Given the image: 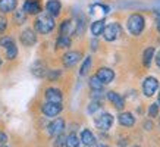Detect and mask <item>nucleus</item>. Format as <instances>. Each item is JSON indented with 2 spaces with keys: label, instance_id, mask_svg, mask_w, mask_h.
<instances>
[{
  "label": "nucleus",
  "instance_id": "1",
  "mask_svg": "<svg viewBox=\"0 0 160 147\" xmlns=\"http://www.w3.org/2000/svg\"><path fill=\"white\" fill-rule=\"evenodd\" d=\"M126 27H128V31H129L132 35H140L141 33H142L144 27H146V19H144V16L140 13H132L131 16L128 18Z\"/></svg>",
  "mask_w": 160,
  "mask_h": 147
},
{
  "label": "nucleus",
  "instance_id": "2",
  "mask_svg": "<svg viewBox=\"0 0 160 147\" xmlns=\"http://www.w3.org/2000/svg\"><path fill=\"white\" fill-rule=\"evenodd\" d=\"M54 28V21L49 13L40 15L37 21H35V29L40 34H49L50 31Z\"/></svg>",
  "mask_w": 160,
  "mask_h": 147
},
{
  "label": "nucleus",
  "instance_id": "3",
  "mask_svg": "<svg viewBox=\"0 0 160 147\" xmlns=\"http://www.w3.org/2000/svg\"><path fill=\"white\" fill-rule=\"evenodd\" d=\"M94 124H96V127H97L100 131H109L112 128V125H113V116H112V113H109V112H103V113H100L98 116H96Z\"/></svg>",
  "mask_w": 160,
  "mask_h": 147
},
{
  "label": "nucleus",
  "instance_id": "4",
  "mask_svg": "<svg viewBox=\"0 0 160 147\" xmlns=\"http://www.w3.org/2000/svg\"><path fill=\"white\" fill-rule=\"evenodd\" d=\"M157 90H159V79L156 78V77H147L142 81V93H144L146 97L154 96Z\"/></svg>",
  "mask_w": 160,
  "mask_h": 147
},
{
  "label": "nucleus",
  "instance_id": "5",
  "mask_svg": "<svg viewBox=\"0 0 160 147\" xmlns=\"http://www.w3.org/2000/svg\"><path fill=\"white\" fill-rule=\"evenodd\" d=\"M62 103H52V102H46L41 106V112L46 115L47 118H56L59 113L62 112Z\"/></svg>",
  "mask_w": 160,
  "mask_h": 147
},
{
  "label": "nucleus",
  "instance_id": "6",
  "mask_svg": "<svg viewBox=\"0 0 160 147\" xmlns=\"http://www.w3.org/2000/svg\"><path fill=\"white\" fill-rule=\"evenodd\" d=\"M122 33V28L121 25L118 24V22H113V24H109L104 28L103 31V35H104V40L106 41H113V40H116Z\"/></svg>",
  "mask_w": 160,
  "mask_h": 147
},
{
  "label": "nucleus",
  "instance_id": "7",
  "mask_svg": "<svg viewBox=\"0 0 160 147\" xmlns=\"http://www.w3.org/2000/svg\"><path fill=\"white\" fill-rule=\"evenodd\" d=\"M63 129H65V121L62 118H54L53 121L47 125V132L53 137H58V135L63 134Z\"/></svg>",
  "mask_w": 160,
  "mask_h": 147
},
{
  "label": "nucleus",
  "instance_id": "8",
  "mask_svg": "<svg viewBox=\"0 0 160 147\" xmlns=\"http://www.w3.org/2000/svg\"><path fill=\"white\" fill-rule=\"evenodd\" d=\"M79 60H81V53H79V52L72 50V52H68V53L63 54L62 63H63V66H65V68H72L73 65H77Z\"/></svg>",
  "mask_w": 160,
  "mask_h": 147
},
{
  "label": "nucleus",
  "instance_id": "9",
  "mask_svg": "<svg viewBox=\"0 0 160 147\" xmlns=\"http://www.w3.org/2000/svg\"><path fill=\"white\" fill-rule=\"evenodd\" d=\"M21 43L27 46V47H31V46H34L35 41H37V34L34 33V29L31 28H27L24 29L22 33H21Z\"/></svg>",
  "mask_w": 160,
  "mask_h": 147
},
{
  "label": "nucleus",
  "instance_id": "10",
  "mask_svg": "<svg viewBox=\"0 0 160 147\" xmlns=\"http://www.w3.org/2000/svg\"><path fill=\"white\" fill-rule=\"evenodd\" d=\"M44 97L47 102H52V103H62V91L59 88H54V87H49L44 90Z\"/></svg>",
  "mask_w": 160,
  "mask_h": 147
},
{
  "label": "nucleus",
  "instance_id": "11",
  "mask_svg": "<svg viewBox=\"0 0 160 147\" xmlns=\"http://www.w3.org/2000/svg\"><path fill=\"white\" fill-rule=\"evenodd\" d=\"M47 72H49V69L46 66L43 60H35L34 63L31 65V74L37 77V78H44V77H47Z\"/></svg>",
  "mask_w": 160,
  "mask_h": 147
},
{
  "label": "nucleus",
  "instance_id": "12",
  "mask_svg": "<svg viewBox=\"0 0 160 147\" xmlns=\"http://www.w3.org/2000/svg\"><path fill=\"white\" fill-rule=\"evenodd\" d=\"M96 77H97V78L100 79V81H102L104 85H106V84H110L112 81L115 79V72H113V69L103 66V68H100V69L97 71Z\"/></svg>",
  "mask_w": 160,
  "mask_h": 147
},
{
  "label": "nucleus",
  "instance_id": "13",
  "mask_svg": "<svg viewBox=\"0 0 160 147\" xmlns=\"http://www.w3.org/2000/svg\"><path fill=\"white\" fill-rule=\"evenodd\" d=\"M106 97L109 99V102H110L118 110H122V109L125 108V100H123V97H122L119 93H116V91H107Z\"/></svg>",
  "mask_w": 160,
  "mask_h": 147
},
{
  "label": "nucleus",
  "instance_id": "14",
  "mask_svg": "<svg viewBox=\"0 0 160 147\" xmlns=\"http://www.w3.org/2000/svg\"><path fill=\"white\" fill-rule=\"evenodd\" d=\"M118 121H119V124H121L122 127H126V128H131V127H134V125H135V116H134L131 112H122V113H119Z\"/></svg>",
  "mask_w": 160,
  "mask_h": 147
},
{
  "label": "nucleus",
  "instance_id": "15",
  "mask_svg": "<svg viewBox=\"0 0 160 147\" xmlns=\"http://www.w3.org/2000/svg\"><path fill=\"white\" fill-rule=\"evenodd\" d=\"M79 140H81V143H82L84 146H87V147H91V146H94V144L97 143V140H96V135L92 134V131H90V129H87V128L81 131Z\"/></svg>",
  "mask_w": 160,
  "mask_h": 147
},
{
  "label": "nucleus",
  "instance_id": "16",
  "mask_svg": "<svg viewBox=\"0 0 160 147\" xmlns=\"http://www.w3.org/2000/svg\"><path fill=\"white\" fill-rule=\"evenodd\" d=\"M41 6H40L38 0H27L24 3V12L28 15H37L40 13Z\"/></svg>",
  "mask_w": 160,
  "mask_h": 147
},
{
  "label": "nucleus",
  "instance_id": "17",
  "mask_svg": "<svg viewBox=\"0 0 160 147\" xmlns=\"http://www.w3.org/2000/svg\"><path fill=\"white\" fill-rule=\"evenodd\" d=\"M46 9H47V13L50 16H58L62 10V3L59 0H49L46 3Z\"/></svg>",
  "mask_w": 160,
  "mask_h": 147
},
{
  "label": "nucleus",
  "instance_id": "18",
  "mask_svg": "<svg viewBox=\"0 0 160 147\" xmlns=\"http://www.w3.org/2000/svg\"><path fill=\"white\" fill-rule=\"evenodd\" d=\"M16 5H18V0H0V12L2 13L15 12Z\"/></svg>",
  "mask_w": 160,
  "mask_h": 147
},
{
  "label": "nucleus",
  "instance_id": "19",
  "mask_svg": "<svg viewBox=\"0 0 160 147\" xmlns=\"http://www.w3.org/2000/svg\"><path fill=\"white\" fill-rule=\"evenodd\" d=\"M106 28V25H104V21L103 19H98L96 22H92L91 24V33L94 37H98V35L103 34V31Z\"/></svg>",
  "mask_w": 160,
  "mask_h": 147
},
{
  "label": "nucleus",
  "instance_id": "20",
  "mask_svg": "<svg viewBox=\"0 0 160 147\" xmlns=\"http://www.w3.org/2000/svg\"><path fill=\"white\" fill-rule=\"evenodd\" d=\"M153 58H154V47H148V49H146L144 50V53H142V65H144L146 68H150Z\"/></svg>",
  "mask_w": 160,
  "mask_h": 147
},
{
  "label": "nucleus",
  "instance_id": "21",
  "mask_svg": "<svg viewBox=\"0 0 160 147\" xmlns=\"http://www.w3.org/2000/svg\"><path fill=\"white\" fill-rule=\"evenodd\" d=\"M79 143H81V140H79V137L78 135H75V134H69L68 137H66V143H65V146L66 147H79Z\"/></svg>",
  "mask_w": 160,
  "mask_h": 147
},
{
  "label": "nucleus",
  "instance_id": "22",
  "mask_svg": "<svg viewBox=\"0 0 160 147\" xmlns=\"http://www.w3.org/2000/svg\"><path fill=\"white\" fill-rule=\"evenodd\" d=\"M5 56L8 60L16 59V56H18V47H16V44H12V46H9L8 49H5Z\"/></svg>",
  "mask_w": 160,
  "mask_h": 147
},
{
  "label": "nucleus",
  "instance_id": "23",
  "mask_svg": "<svg viewBox=\"0 0 160 147\" xmlns=\"http://www.w3.org/2000/svg\"><path fill=\"white\" fill-rule=\"evenodd\" d=\"M71 31H72V21L65 19L62 22V25H60V35H66V37H69Z\"/></svg>",
  "mask_w": 160,
  "mask_h": 147
},
{
  "label": "nucleus",
  "instance_id": "24",
  "mask_svg": "<svg viewBox=\"0 0 160 147\" xmlns=\"http://www.w3.org/2000/svg\"><path fill=\"white\" fill-rule=\"evenodd\" d=\"M90 68H91V58H90V56H87V58H85V60L82 62V65H81V69H79V75H81V77L87 75L88 71H90Z\"/></svg>",
  "mask_w": 160,
  "mask_h": 147
},
{
  "label": "nucleus",
  "instance_id": "25",
  "mask_svg": "<svg viewBox=\"0 0 160 147\" xmlns=\"http://www.w3.org/2000/svg\"><path fill=\"white\" fill-rule=\"evenodd\" d=\"M88 84H90L91 90H103V87H104V84H103L102 81H100V79L96 77V75L90 78V83H88Z\"/></svg>",
  "mask_w": 160,
  "mask_h": 147
},
{
  "label": "nucleus",
  "instance_id": "26",
  "mask_svg": "<svg viewBox=\"0 0 160 147\" xmlns=\"http://www.w3.org/2000/svg\"><path fill=\"white\" fill-rule=\"evenodd\" d=\"M56 46H58V47H62V49L69 47V46H71V38L66 37V35H60V37L56 40Z\"/></svg>",
  "mask_w": 160,
  "mask_h": 147
},
{
  "label": "nucleus",
  "instance_id": "27",
  "mask_svg": "<svg viewBox=\"0 0 160 147\" xmlns=\"http://www.w3.org/2000/svg\"><path fill=\"white\" fill-rule=\"evenodd\" d=\"M13 19L16 24H24L25 19H27V13L22 10H15V15H13Z\"/></svg>",
  "mask_w": 160,
  "mask_h": 147
},
{
  "label": "nucleus",
  "instance_id": "28",
  "mask_svg": "<svg viewBox=\"0 0 160 147\" xmlns=\"http://www.w3.org/2000/svg\"><path fill=\"white\" fill-rule=\"evenodd\" d=\"M148 116L153 119V118L159 116V103H151L148 106Z\"/></svg>",
  "mask_w": 160,
  "mask_h": 147
},
{
  "label": "nucleus",
  "instance_id": "29",
  "mask_svg": "<svg viewBox=\"0 0 160 147\" xmlns=\"http://www.w3.org/2000/svg\"><path fill=\"white\" fill-rule=\"evenodd\" d=\"M12 44H15V41H13L12 37H9V35H6V37H2V38H0V46H2L3 49H8V47L12 46Z\"/></svg>",
  "mask_w": 160,
  "mask_h": 147
},
{
  "label": "nucleus",
  "instance_id": "30",
  "mask_svg": "<svg viewBox=\"0 0 160 147\" xmlns=\"http://www.w3.org/2000/svg\"><path fill=\"white\" fill-rule=\"evenodd\" d=\"M60 71H58V69H49V72H47V79L49 81H56V79L60 77Z\"/></svg>",
  "mask_w": 160,
  "mask_h": 147
},
{
  "label": "nucleus",
  "instance_id": "31",
  "mask_svg": "<svg viewBox=\"0 0 160 147\" xmlns=\"http://www.w3.org/2000/svg\"><path fill=\"white\" fill-rule=\"evenodd\" d=\"M98 108H100V103L96 102V100H92L90 104H88V108H87V112L91 115V113H96L98 110Z\"/></svg>",
  "mask_w": 160,
  "mask_h": 147
},
{
  "label": "nucleus",
  "instance_id": "32",
  "mask_svg": "<svg viewBox=\"0 0 160 147\" xmlns=\"http://www.w3.org/2000/svg\"><path fill=\"white\" fill-rule=\"evenodd\" d=\"M65 143H66V137H65L63 134H60V135H58V137L54 138L53 146L54 147H62V146H65Z\"/></svg>",
  "mask_w": 160,
  "mask_h": 147
},
{
  "label": "nucleus",
  "instance_id": "33",
  "mask_svg": "<svg viewBox=\"0 0 160 147\" xmlns=\"http://www.w3.org/2000/svg\"><path fill=\"white\" fill-rule=\"evenodd\" d=\"M103 97H104L103 90H91V99H92V100L98 102V100H102Z\"/></svg>",
  "mask_w": 160,
  "mask_h": 147
},
{
  "label": "nucleus",
  "instance_id": "34",
  "mask_svg": "<svg viewBox=\"0 0 160 147\" xmlns=\"http://www.w3.org/2000/svg\"><path fill=\"white\" fill-rule=\"evenodd\" d=\"M6 27H8V19H6L5 16H0V34L5 33Z\"/></svg>",
  "mask_w": 160,
  "mask_h": 147
},
{
  "label": "nucleus",
  "instance_id": "35",
  "mask_svg": "<svg viewBox=\"0 0 160 147\" xmlns=\"http://www.w3.org/2000/svg\"><path fill=\"white\" fill-rule=\"evenodd\" d=\"M6 143H8V135L0 131V146H6Z\"/></svg>",
  "mask_w": 160,
  "mask_h": 147
},
{
  "label": "nucleus",
  "instance_id": "36",
  "mask_svg": "<svg viewBox=\"0 0 160 147\" xmlns=\"http://www.w3.org/2000/svg\"><path fill=\"white\" fill-rule=\"evenodd\" d=\"M154 60H156V65H157V68L160 69V50L157 52V54L154 56Z\"/></svg>",
  "mask_w": 160,
  "mask_h": 147
},
{
  "label": "nucleus",
  "instance_id": "37",
  "mask_svg": "<svg viewBox=\"0 0 160 147\" xmlns=\"http://www.w3.org/2000/svg\"><path fill=\"white\" fill-rule=\"evenodd\" d=\"M144 127H146L147 131H150L151 128H153V122H150V121H147V122H144Z\"/></svg>",
  "mask_w": 160,
  "mask_h": 147
},
{
  "label": "nucleus",
  "instance_id": "38",
  "mask_svg": "<svg viewBox=\"0 0 160 147\" xmlns=\"http://www.w3.org/2000/svg\"><path fill=\"white\" fill-rule=\"evenodd\" d=\"M157 31L160 33V19H157Z\"/></svg>",
  "mask_w": 160,
  "mask_h": 147
},
{
  "label": "nucleus",
  "instance_id": "39",
  "mask_svg": "<svg viewBox=\"0 0 160 147\" xmlns=\"http://www.w3.org/2000/svg\"><path fill=\"white\" fill-rule=\"evenodd\" d=\"M97 147H109V146H107V144H98Z\"/></svg>",
  "mask_w": 160,
  "mask_h": 147
},
{
  "label": "nucleus",
  "instance_id": "40",
  "mask_svg": "<svg viewBox=\"0 0 160 147\" xmlns=\"http://www.w3.org/2000/svg\"><path fill=\"white\" fill-rule=\"evenodd\" d=\"M159 106H160V93H159Z\"/></svg>",
  "mask_w": 160,
  "mask_h": 147
},
{
  "label": "nucleus",
  "instance_id": "41",
  "mask_svg": "<svg viewBox=\"0 0 160 147\" xmlns=\"http://www.w3.org/2000/svg\"><path fill=\"white\" fill-rule=\"evenodd\" d=\"M0 66H2V59H0Z\"/></svg>",
  "mask_w": 160,
  "mask_h": 147
},
{
  "label": "nucleus",
  "instance_id": "42",
  "mask_svg": "<svg viewBox=\"0 0 160 147\" xmlns=\"http://www.w3.org/2000/svg\"><path fill=\"white\" fill-rule=\"evenodd\" d=\"M0 147H9V146H0Z\"/></svg>",
  "mask_w": 160,
  "mask_h": 147
},
{
  "label": "nucleus",
  "instance_id": "43",
  "mask_svg": "<svg viewBox=\"0 0 160 147\" xmlns=\"http://www.w3.org/2000/svg\"><path fill=\"white\" fill-rule=\"evenodd\" d=\"M159 127H160V118H159Z\"/></svg>",
  "mask_w": 160,
  "mask_h": 147
},
{
  "label": "nucleus",
  "instance_id": "44",
  "mask_svg": "<svg viewBox=\"0 0 160 147\" xmlns=\"http://www.w3.org/2000/svg\"><path fill=\"white\" fill-rule=\"evenodd\" d=\"M132 147H141V146H132Z\"/></svg>",
  "mask_w": 160,
  "mask_h": 147
}]
</instances>
